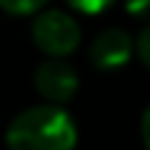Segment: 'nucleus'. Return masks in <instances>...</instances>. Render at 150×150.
I'll return each instance as SVG.
<instances>
[{"label": "nucleus", "instance_id": "6", "mask_svg": "<svg viewBox=\"0 0 150 150\" xmlns=\"http://www.w3.org/2000/svg\"><path fill=\"white\" fill-rule=\"evenodd\" d=\"M113 3H116V0H66L69 8L79 11V13H87V16H98V13H103V11L111 8Z\"/></svg>", "mask_w": 150, "mask_h": 150}, {"label": "nucleus", "instance_id": "4", "mask_svg": "<svg viewBox=\"0 0 150 150\" xmlns=\"http://www.w3.org/2000/svg\"><path fill=\"white\" fill-rule=\"evenodd\" d=\"M134 53V40L124 32V29H105L100 32L92 45H90V61L95 69H103V71H113V69H121Z\"/></svg>", "mask_w": 150, "mask_h": 150}, {"label": "nucleus", "instance_id": "3", "mask_svg": "<svg viewBox=\"0 0 150 150\" xmlns=\"http://www.w3.org/2000/svg\"><path fill=\"white\" fill-rule=\"evenodd\" d=\"M34 87L42 95L45 103H69L79 87V76L76 69L66 61V58H45L37 69H34Z\"/></svg>", "mask_w": 150, "mask_h": 150}, {"label": "nucleus", "instance_id": "9", "mask_svg": "<svg viewBox=\"0 0 150 150\" xmlns=\"http://www.w3.org/2000/svg\"><path fill=\"white\" fill-rule=\"evenodd\" d=\"M140 129H142V142H145V148L150 150V105L145 108V113H142V124H140Z\"/></svg>", "mask_w": 150, "mask_h": 150}, {"label": "nucleus", "instance_id": "7", "mask_svg": "<svg viewBox=\"0 0 150 150\" xmlns=\"http://www.w3.org/2000/svg\"><path fill=\"white\" fill-rule=\"evenodd\" d=\"M134 53H137V58L150 69V24L137 34V40H134Z\"/></svg>", "mask_w": 150, "mask_h": 150}, {"label": "nucleus", "instance_id": "1", "mask_svg": "<svg viewBox=\"0 0 150 150\" xmlns=\"http://www.w3.org/2000/svg\"><path fill=\"white\" fill-rule=\"evenodd\" d=\"M76 140V124L58 103L32 105L16 113L5 129L8 150H74Z\"/></svg>", "mask_w": 150, "mask_h": 150}, {"label": "nucleus", "instance_id": "8", "mask_svg": "<svg viewBox=\"0 0 150 150\" xmlns=\"http://www.w3.org/2000/svg\"><path fill=\"white\" fill-rule=\"evenodd\" d=\"M124 8L129 16L140 21H150V0H124Z\"/></svg>", "mask_w": 150, "mask_h": 150}, {"label": "nucleus", "instance_id": "5", "mask_svg": "<svg viewBox=\"0 0 150 150\" xmlns=\"http://www.w3.org/2000/svg\"><path fill=\"white\" fill-rule=\"evenodd\" d=\"M47 0H0V8L11 16H34L45 8Z\"/></svg>", "mask_w": 150, "mask_h": 150}, {"label": "nucleus", "instance_id": "2", "mask_svg": "<svg viewBox=\"0 0 150 150\" xmlns=\"http://www.w3.org/2000/svg\"><path fill=\"white\" fill-rule=\"evenodd\" d=\"M32 40L34 45L50 55V58H69L79 42H82V29L79 21L61 8H45L34 13L32 21Z\"/></svg>", "mask_w": 150, "mask_h": 150}]
</instances>
